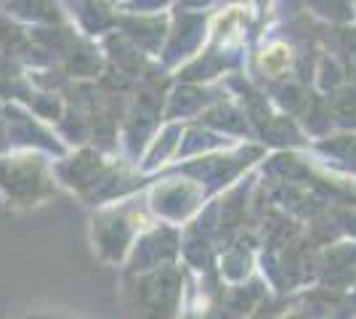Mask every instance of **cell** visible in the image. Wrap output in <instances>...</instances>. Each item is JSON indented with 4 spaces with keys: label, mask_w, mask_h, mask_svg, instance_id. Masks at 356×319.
Wrapping results in <instances>:
<instances>
[]
</instances>
